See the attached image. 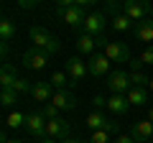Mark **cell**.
<instances>
[{
    "mask_svg": "<svg viewBox=\"0 0 153 143\" xmlns=\"http://www.w3.org/2000/svg\"><path fill=\"white\" fill-rule=\"evenodd\" d=\"M28 36H31V41H33V49H41V51H46L49 56H51V54H56V51L61 49L59 39H56L54 33L49 31V28H44V26H31Z\"/></svg>",
    "mask_w": 153,
    "mask_h": 143,
    "instance_id": "obj_1",
    "label": "cell"
},
{
    "mask_svg": "<svg viewBox=\"0 0 153 143\" xmlns=\"http://www.w3.org/2000/svg\"><path fill=\"white\" fill-rule=\"evenodd\" d=\"M92 5V0H76L71 8H56V16L61 18V21L66 23V26H84V21H87V13H84V8Z\"/></svg>",
    "mask_w": 153,
    "mask_h": 143,
    "instance_id": "obj_2",
    "label": "cell"
},
{
    "mask_svg": "<svg viewBox=\"0 0 153 143\" xmlns=\"http://www.w3.org/2000/svg\"><path fill=\"white\" fill-rule=\"evenodd\" d=\"M84 125L89 128V130H107V133H117V123H115V118H110V115H105V112H100V110H92L87 118H84Z\"/></svg>",
    "mask_w": 153,
    "mask_h": 143,
    "instance_id": "obj_3",
    "label": "cell"
},
{
    "mask_svg": "<svg viewBox=\"0 0 153 143\" xmlns=\"http://www.w3.org/2000/svg\"><path fill=\"white\" fill-rule=\"evenodd\" d=\"M151 8H153V5H151V3H146V0H125V3H123V13H125L133 23L148 21Z\"/></svg>",
    "mask_w": 153,
    "mask_h": 143,
    "instance_id": "obj_4",
    "label": "cell"
},
{
    "mask_svg": "<svg viewBox=\"0 0 153 143\" xmlns=\"http://www.w3.org/2000/svg\"><path fill=\"white\" fill-rule=\"evenodd\" d=\"M105 84H107V89H110L112 95H128V89L133 87V84H130V74H128V72H123V69L112 72Z\"/></svg>",
    "mask_w": 153,
    "mask_h": 143,
    "instance_id": "obj_5",
    "label": "cell"
},
{
    "mask_svg": "<svg viewBox=\"0 0 153 143\" xmlns=\"http://www.w3.org/2000/svg\"><path fill=\"white\" fill-rule=\"evenodd\" d=\"M66 74H69V79H71V84H76V82H82L84 77H89V69H87V61L84 59H79V56H71V59H66Z\"/></svg>",
    "mask_w": 153,
    "mask_h": 143,
    "instance_id": "obj_6",
    "label": "cell"
},
{
    "mask_svg": "<svg viewBox=\"0 0 153 143\" xmlns=\"http://www.w3.org/2000/svg\"><path fill=\"white\" fill-rule=\"evenodd\" d=\"M130 136L135 143H153V123L148 120V118H143V120H135L130 128Z\"/></svg>",
    "mask_w": 153,
    "mask_h": 143,
    "instance_id": "obj_7",
    "label": "cell"
},
{
    "mask_svg": "<svg viewBox=\"0 0 153 143\" xmlns=\"http://www.w3.org/2000/svg\"><path fill=\"white\" fill-rule=\"evenodd\" d=\"M21 61H23L26 69H44L49 64V54L41 51V49H26L23 56H21Z\"/></svg>",
    "mask_w": 153,
    "mask_h": 143,
    "instance_id": "obj_8",
    "label": "cell"
},
{
    "mask_svg": "<svg viewBox=\"0 0 153 143\" xmlns=\"http://www.w3.org/2000/svg\"><path fill=\"white\" fill-rule=\"evenodd\" d=\"M46 125H49V120H46L41 112H31V115L26 118V133L33 138H46Z\"/></svg>",
    "mask_w": 153,
    "mask_h": 143,
    "instance_id": "obj_9",
    "label": "cell"
},
{
    "mask_svg": "<svg viewBox=\"0 0 153 143\" xmlns=\"http://www.w3.org/2000/svg\"><path fill=\"white\" fill-rule=\"evenodd\" d=\"M71 133V125L69 120H64V118H56V120H49V125H46V138H54V141H66Z\"/></svg>",
    "mask_w": 153,
    "mask_h": 143,
    "instance_id": "obj_10",
    "label": "cell"
},
{
    "mask_svg": "<svg viewBox=\"0 0 153 143\" xmlns=\"http://www.w3.org/2000/svg\"><path fill=\"white\" fill-rule=\"evenodd\" d=\"M105 56H107L110 61H130V49H128L123 41H107L105 44V51H102Z\"/></svg>",
    "mask_w": 153,
    "mask_h": 143,
    "instance_id": "obj_11",
    "label": "cell"
},
{
    "mask_svg": "<svg viewBox=\"0 0 153 143\" xmlns=\"http://www.w3.org/2000/svg\"><path fill=\"white\" fill-rule=\"evenodd\" d=\"M110 64L112 61L107 59L105 54H92L87 59V69H89V77H94V79H100V77H105L110 72Z\"/></svg>",
    "mask_w": 153,
    "mask_h": 143,
    "instance_id": "obj_12",
    "label": "cell"
},
{
    "mask_svg": "<svg viewBox=\"0 0 153 143\" xmlns=\"http://www.w3.org/2000/svg\"><path fill=\"white\" fill-rule=\"evenodd\" d=\"M105 23H107V18H105V13H89L87 21H84L82 31L89 33V36H94V39H100L105 31Z\"/></svg>",
    "mask_w": 153,
    "mask_h": 143,
    "instance_id": "obj_13",
    "label": "cell"
},
{
    "mask_svg": "<svg viewBox=\"0 0 153 143\" xmlns=\"http://www.w3.org/2000/svg\"><path fill=\"white\" fill-rule=\"evenodd\" d=\"M51 105H56L59 110H76V95L71 89H56L51 97Z\"/></svg>",
    "mask_w": 153,
    "mask_h": 143,
    "instance_id": "obj_14",
    "label": "cell"
},
{
    "mask_svg": "<svg viewBox=\"0 0 153 143\" xmlns=\"http://www.w3.org/2000/svg\"><path fill=\"white\" fill-rule=\"evenodd\" d=\"M130 107H133V105L128 102L125 95H110V97H107V110L112 112V115H117V118L128 115V110H130Z\"/></svg>",
    "mask_w": 153,
    "mask_h": 143,
    "instance_id": "obj_15",
    "label": "cell"
},
{
    "mask_svg": "<svg viewBox=\"0 0 153 143\" xmlns=\"http://www.w3.org/2000/svg\"><path fill=\"white\" fill-rule=\"evenodd\" d=\"M31 97L36 100V102H51V97H54V87H51L49 82H36L31 89Z\"/></svg>",
    "mask_w": 153,
    "mask_h": 143,
    "instance_id": "obj_16",
    "label": "cell"
},
{
    "mask_svg": "<svg viewBox=\"0 0 153 143\" xmlns=\"http://www.w3.org/2000/svg\"><path fill=\"white\" fill-rule=\"evenodd\" d=\"M94 49H97V39H94V36H89V33H84V31L76 33V51H82V54L92 56Z\"/></svg>",
    "mask_w": 153,
    "mask_h": 143,
    "instance_id": "obj_17",
    "label": "cell"
},
{
    "mask_svg": "<svg viewBox=\"0 0 153 143\" xmlns=\"http://www.w3.org/2000/svg\"><path fill=\"white\" fill-rule=\"evenodd\" d=\"M16 82H18V69L13 64H3V69H0V84H3V89H13Z\"/></svg>",
    "mask_w": 153,
    "mask_h": 143,
    "instance_id": "obj_18",
    "label": "cell"
},
{
    "mask_svg": "<svg viewBox=\"0 0 153 143\" xmlns=\"http://www.w3.org/2000/svg\"><path fill=\"white\" fill-rule=\"evenodd\" d=\"M135 39L143 41V44H148V46H153V21L151 18L135 26Z\"/></svg>",
    "mask_w": 153,
    "mask_h": 143,
    "instance_id": "obj_19",
    "label": "cell"
},
{
    "mask_svg": "<svg viewBox=\"0 0 153 143\" xmlns=\"http://www.w3.org/2000/svg\"><path fill=\"white\" fill-rule=\"evenodd\" d=\"M125 97H128V102H130L133 107H143V105L148 102V89L146 87H130Z\"/></svg>",
    "mask_w": 153,
    "mask_h": 143,
    "instance_id": "obj_20",
    "label": "cell"
},
{
    "mask_svg": "<svg viewBox=\"0 0 153 143\" xmlns=\"http://www.w3.org/2000/svg\"><path fill=\"white\" fill-rule=\"evenodd\" d=\"M0 39H3V54H5L8 51V41L16 39V26H13V21H8V18L0 21Z\"/></svg>",
    "mask_w": 153,
    "mask_h": 143,
    "instance_id": "obj_21",
    "label": "cell"
},
{
    "mask_svg": "<svg viewBox=\"0 0 153 143\" xmlns=\"http://www.w3.org/2000/svg\"><path fill=\"white\" fill-rule=\"evenodd\" d=\"M49 84L54 87V92H56V89H69L71 79H69V74H66V72H54V74H51V79H49Z\"/></svg>",
    "mask_w": 153,
    "mask_h": 143,
    "instance_id": "obj_22",
    "label": "cell"
},
{
    "mask_svg": "<svg viewBox=\"0 0 153 143\" xmlns=\"http://www.w3.org/2000/svg\"><path fill=\"white\" fill-rule=\"evenodd\" d=\"M26 118L28 115H23V112H10V115L5 118V128L8 130H18V128H26Z\"/></svg>",
    "mask_w": 153,
    "mask_h": 143,
    "instance_id": "obj_23",
    "label": "cell"
},
{
    "mask_svg": "<svg viewBox=\"0 0 153 143\" xmlns=\"http://www.w3.org/2000/svg\"><path fill=\"white\" fill-rule=\"evenodd\" d=\"M130 26H133V21L125 16V13H120V16H112V28L117 33H123V31H130Z\"/></svg>",
    "mask_w": 153,
    "mask_h": 143,
    "instance_id": "obj_24",
    "label": "cell"
},
{
    "mask_svg": "<svg viewBox=\"0 0 153 143\" xmlns=\"http://www.w3.org/2000/svg\"><path fill=\"white\" fill-rule=\"evenodd\" d=\"M130 74V84L133 87H148V82H151V77H146V72H128Z\"/></svg>",
    "mask_w": 153,
    "mask_h": 143,
    "instance_id": "obj_25",
    "label": "cell"
},
{
    "mask_svg": "<svg viewBox=\"0 0 153 143\" xmlns=\"http://www.w3.org/2000/svg\"><path fill=\"white\" fill-rule=\"evenodd\" d=\"M16 102H18V92H13V89H3L0 92V105L3 107H13Z\"/></svg>",
    "mask_w": 153,
    "mask_h": 143,
    "instance_id": "obj_26",
    "label": "cell"
},
{
    "mask_svg": "<svg viewBox=\"0 0 153 143\" xmlns=\"http://www.w3.org/2000/svg\"><path fill=\"white\" fill-rule=\"evenodd\" d=\"M112 141H115L112 133H107V130H94L89 136V143H112Z\"/></svg>",
    "mask_w": 153,
    "mask_h": 143,
    "instance_id": "obj_27",
    "label": "cell"
},
{
    "mask_svg": "<svg viewBox=\"0 0 153 143\" xmlns=\"http://www.w3.org/2000/svg\"><path fill=\"white\" fill-rule=\"evenodd\" d=\"M41 115H44L46 120H56V118H61V115H59V107L51 105V102H46L44 107H41Z\"/></svg>",
    "mask_w": 153,
    "mask_h": 143,
    "instance_id": "obj_28",
    "label": "cell"
},
{
    "mask_svg": "<svg viewBox=\"0 0 153 143\" xmlns=\"http://www.w3.org/2000/svg\"><path fill=\"white\" fill-rule=\"evenodd\" d=\"M31 89H33V84L28 82L26 77H18V82L13 84V92H18V95H21V92H28V95H31Z\"/></svg>",
    "mask_w": 153,
    "mask_h": 143,
    "instance_id": "obj_29",
    "label": "cell"
},
{
    "mask_svg": "<svg viewBox=\"0 0 153 143\" xmlns=\"http://www.w3.org/2000/svg\"><path fill=\"white\" fill-rule=\"evenodd\" d=\"M138 59H140L143 64H153V46H146V49H143V54L138 56Z\"/></svg>",
    "mask_w": 153,
    "mask_h": 143,
    "instance_id": "obj_30",
    "label": "cell"
},
{
    "mask_svg": "<svg viewBox=\"0 0 153 143\" xmlns=\"http://www.w3.org/2000/svg\"><path fill=\"white\" fill-rule=\"evenodd\" d=\"M92 105H94V110H102V107H107V97L94 95V97H92Z\"/></svg>",
    "mask_w": 153,
    "mask_h": 143,
    "instance_id": "obj_31",
    "label": "cell"
},
{
    "mask_svg": "<svg viewBox=\"0 0 153 143\" xmlns=\"http://www.w3.org/2000/svg\"><path fill=\"white\" fill-rule=\"evenodd\" d=\"M112 143H135V141H133V136H130V133H117Z\"/></svg>",
    "mask_w": 153,
    "mask_h": 143,
    "instance_id": "obj_32",
    "label": "cell"
},
{
    "mask_svg": "<svg viewBox=\"0 0 153 143\" xmlns=\"http://www.w3.org/2000/svg\"><path fill=\"white\" fill-rule=\"evenodd\" d=\"M18 5H21V8H26V10H28V8H36V5H38V0H21Z\"/></svg>",
    "mask_w": 153,
    "mask_h": 143,
    "instance_id": "obj_33",
    "label": "cell"
},
{
    "mask_svg": "<svg viewBox=\"0 0 153 143\" xmlns=\"http://www.w3.org/2000/svg\"><path fill=\"white\" fill-rule=\"evenodd\" d=\"M0 141H3V143H23V141H18V138H8L5 133H3V136H0Z\"/></svg>",
    "mask_w": 153,
    "mask_h": 143,
    "instance_id": "obj_34",
    "label": "cell"
},
{
    "mask_svg": "<svg viewBox=\"0 0 153 143\" xmlns=\"http://www.w3.org/2000/svg\"><path fill=\"white\" fill-rule=\"evenodd\" d=\"M61 143H89V141H82V138H66V141H61Z\"/></svg>",
    "mask_w": 153,
    "mask_h": 143,
    "instance_id": "obj_35",
    "label": "cell"
},
{
    "mask_svg": "<svg viewBox=\"0 0 153 143\" xmlns=\"http://www.w3.org/2000/svg\"><path fill=\"white\" fill-rule=\"evenodd\" d=\"M38 143H59V141H54V138H41Z\"/></svg>",
    "mask_w": 153,
    "mask_h": 143,
    "instance_id": "obj_36",
    "label": "cell"
},
{
    "mask_svg": "<svg viewBox=\"0 0 153 143\" xmlns=\"http://www.w3.org/2000/svg\"><path fill=\"white\" fill-rule=\"evenodd\" d=\"M148 120L153 123V107H151V110H148Z\"/></svg>",
    "mask_w": 153,
    "mask_h": 143,
    "instance_id": "obj_37",
    "label": "cell"
},
{
    "mask_svg": "<svg viewBox=\"0 0 153 143\" xmlns=\"http://www.w3.org/2000/svg\"><path fill=\"white\" fill-rule=\"evenodd\" d=\"M148 89H151V92H153V77H151V82H148Z\"/></svg>",
    "mask_w": 153,
    "mask_h": 143,
    "instance_id": "obj_38",
    "label": "cell"
},
{
    "mask_svg": "<svg viewBox=\"0 0 153 143\" xmlns=\"http://www.w3.org/2000/svg\"><path fill=\"white\" fill-rule=\"evenodd\" d=\"M151 21H153V8H151Z\"/></svg>",
    "mask_w": 153,
    "mask_h": 143,
    "instance_id": "obj_39",
    "label": "cell"
}]
</instances>
